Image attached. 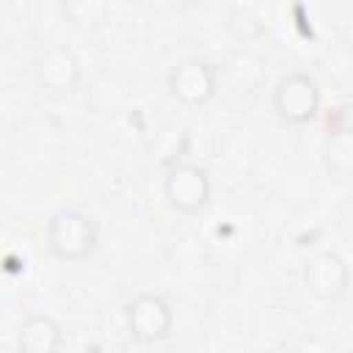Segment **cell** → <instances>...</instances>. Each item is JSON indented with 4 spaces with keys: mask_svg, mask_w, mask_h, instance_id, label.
I'll return each instance as SVG.
<instances>
[{
    "mask_svg": "<svg viewBox=\"0 0 353 353\" xmlns=\"http://www.w3.org/2000/svg\"><path fill=\"white\" fill-rule=\"evenodd\" d=\"M47 251L61 262H83L94 254L99 229L97 221L77 210V207H61L47 218L44 226Z\"/></svg>",
    "mask_w": 353,
    "mask_h": 353,
    "instance_id": "obj_1",
    "label": "cell"
},
{
    "mask_svg": "<svg viewBox=\"0 0 353 353\" xmlns=\"http://www.w3.org/2000/svg\"><path fill=\"white\" fill-rule=\"evenodd\" d=\"M270 108L284 124H309L314 121L320 110V88L317 80L301 69L287 72L276 80L273 94H270Z\"/></svg>",
    "mask_w": 353,
    "mask_h": 353,
    "instance_id": "obj_2",
    "label": "cell"
},
{
    "mask_svg": "<svg viewBox=\"0 0 353 353\" xmlns=\"http://www.w3.org/2000/svg\"><path fill=\"white\" fill-rule=\"evenodd\" d=\"M163 196L171 210L199 215L212 199V182L199 163H174L163 176Z\"/></svg>",
    "mask_w": 353,
    "mask_h": 353,
    "instance_id": "obj_3",
    "label": "cell"
},
{
    "mask_svg": "<svg viewBox=\"0 0 353 353\" xmlns=\"http://www.w3.org/2000/svg\"><path fill=\"white\" fill-rule=\"evenodd\" d=\"M301 279H303V287L306 292L314 298V301H323V303H336L347 295V287H350V268L347 262L331 251V248H323V251H314L303 259V270H301Z\"/></svg>",
    "mask_w": 353,
    "mask_h": 353,
    "instance_id": "obj_4",
    "label": "cell"
},
{
    "mask_svg": "<svg viewBox=\"0 0 353 353\" xmlns=\"http://www.w3.org/2000/svg\"><path fill=\"white\" fill-rule=\"evenodd\" d=\"M124 317H127V331H130L132 342H138V345L163 342L174 331V309L157 292H141V295H135L127 303Z\"/></svg>",
    "mask_w": 353,
    "mask_h": 353,
    "instance_id": "obj_5",
    "label": "cell"
},
{
    "mask_svg": "<svg viewBox=\"0 0 353 353\" xmlns=\"http://www.w3.org/2000/svg\"><path fill=\"white\" fill-rule=\"evenodd\" d=\"M165 88L176 102L201 108L218 94V69L204 58H185L168 69Z\"/></svg>",
    "mask_w": 353,
    "mask_h": 353,
    "instance_id": "obj_6",
    "label": "cell"
},
{
    "mask_svg": "<svg viewBox=\"0 0 353 353\" xmlns=\"http://www.w3.org/2000/svg\"><path fill=\"white\" fill-rule=\"evenodd\" d=\"M33 77L47 94H72L80 85L83 69L66 44H50L36 55Z\"/></svg>",
    "mask_w": 353,
    "mask_h": 353,
    "instance_id": "obj_7",
    "label": "cell"
},
{
    "mask_svg": "<svg viewBox=\"0 0 353 353\" xmlns=\"http://www.w3.org/2000/svg\"><path fill=\"white\" fill-rule=\"evenodd\" d=\"M63 345V328L50 314H28L17 328L19 353H58Z\"/></svg>",
    "mask_w": 353,
    "mask_h": 353,
    "instance_id": "obj_8",
    "label": "cell"
},
{
    "mask_svg": "<svg viewBox=\"0 0 353 353\" xmlns=\"http://www.w3.org/2000/svg\"><path fill=\"white\" fill-rule=\"evenodd\" d=\"M323 168L334 179H353V127H339L325 135Z\"/></svg>",
    "mask_w": 353,
    "mask_h": 353,
    "instance_id": "obj_9",
    "label": "cell"
},
{
    "mask_svg": "<svg viewBox=\"0 0 353 353\" xmlns=\"http://www.w3.org/2000/svg\"><path fill=\"white\" fill-rule=\"evenodd\" d=\"M295 353H334V350H331V345H328L325 339L309 336V339H303V342L295 347Z\"/></svg>",
    "mask_w": 353,
    "mask_h": 353,
    "instance_id": "obj_10",
    "label": "cell"
},
{
    "mask_svg": "<svg viewBox=\"0 0 353 353\" xmlns=\"http://www.w3.org/2000/svg\"><path fill=\"white\" fill-rule=\"evenodd\" d=\"M265 353H279V350H265Z\"/></svg>",
    "mask_w": 353,
    "mask_h": 353,
    "instance_id": "obj_11",
    "label": "cell"
},
{
    "mask_svg": "<svg viewBox=\"0 0 353 353\" xmlns=\"http://www.w3.org/2000/svg\"><path fill=\"white\" fill-rule=\"evenodd\" d=\"M350 353H353V350H350Z\"/></svg>",
    "mask_w": 353,
    "mask_h": 353,
    "instance_id": "obj_12",
    "label": "cell"
}]
</instances>
